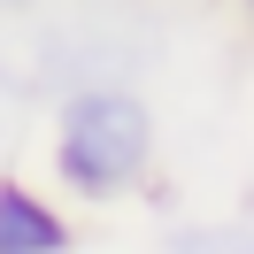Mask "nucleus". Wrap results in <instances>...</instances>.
Wrapping results in <instances>:
<instances>
[{"mask_svg": "<svg viewBox=\"0 0 254 254\" xmlns=\"http://www.w3.org/2000/svg\"><path fill=\"white\" fill-rule=\"evenodd\" d=\"M162 254H254V223L223 216V223H177L162 239Z\"/></svg>", "mask_w": 254, "mask_h": 254, "instance_id": "3", "label": "nucleus"}, {"mask_svg": "<svg viewBox=\"0 0 254 254\" xmlns=\"http://www.w3.org/2000/svg\"><path fill=\"white\" fill-rule=\"evenodd\" d=\"M154 162H162V124H154V100L124 77H100V85H69L54 93V124H47V170L69 200L85 208H116L131 192L154 185Z\"/></svg>", "mask_w": 254, "mask_h": 254, "instance_id": "1", "label": "nucleus"}, {"mask_svg": "<svg viewBox=\"0 0 254 254\" xmlns=\"http://www.w3.org/2000/svg\"><path fill=\"white\" fill-rule=\"evenodd\" d=\"M239 8H247V23H254V0H239Z\"/></svg>", "mask_w": 254, "mask_h": 254, "instance_id": "4", "label": "nucleus"}, {"mask_svg": "<svg viewBox=\"0 0 254 254\" xmlns=\"http://www.w3.org/2000/svg\"><path fill=\"white\" fill-rule=\"evenodd\" d=\"M0 254H77V223L31 177H0Z\"/></svg>", "mask_w": 254, "mask_h": 254, "instance_id": "2", "label": "nucleus"}]
</instances>
